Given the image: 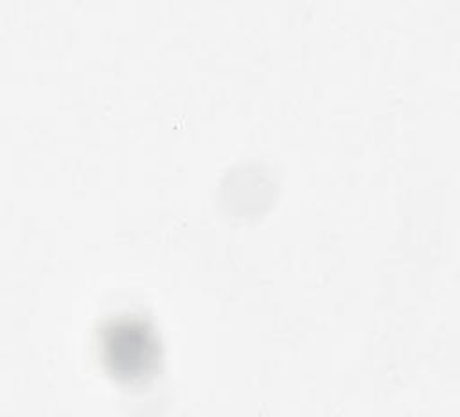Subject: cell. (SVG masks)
<instances>
[{"mask_svg":"<svg viewBox=\"0 0 460 417\" xmlns=\"http://www.w3.org/2000/svg\"><path fill=\"white\" fill-rule=\"evenodd\" d=\"M102 342L108 368L122 379L144 377L158 361L156 340L140 322H117L106 329Z\"/></svg>","mask_w":460,"mask_h":417,"instance_id":"6da1fadb","label":"cell"}]
</instances>
